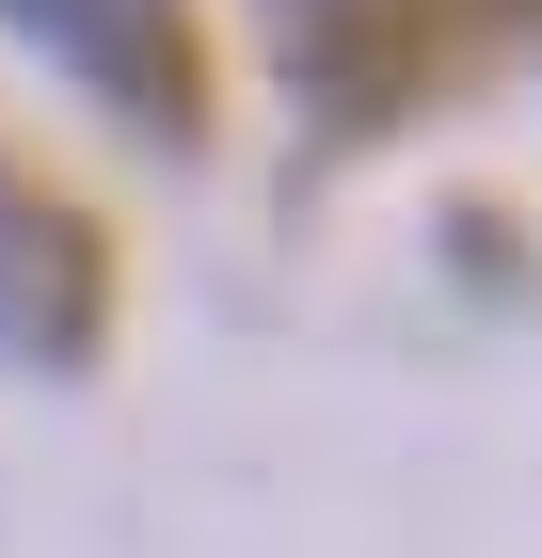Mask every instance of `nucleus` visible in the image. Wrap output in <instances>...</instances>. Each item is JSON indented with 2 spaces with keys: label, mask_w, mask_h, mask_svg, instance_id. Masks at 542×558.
I'll return each mask as SVG.
<instances>
[{
  "label": "nucleus",
  "mask_w": 542,
  "mask_h": 558,
  "mask_svg": "<svg viewBox=\"0 0 542 558\" xmlns=\"http://www.w3.org/2000/svg\"><path fill=\"white\" fill-rule=\"evenodd\" d=\"M0 16L128 129H192V0H0Z\"/></svg>",
  "instance_id": "obj_2"
},
{
  "label": "nucleus",
  "mask_w": 542,
  "mask_h": 558,
  "mask_svg": "<svg viewBox=\"0 0 542 558\" xmlns=\"http://www.w3.org/2000/svg\"><path fill=\"white\" fill-rule=\"evenodd\" d=\"M288 16H320V0H288Z\"/></svg>",
  "instance_id": "obj_3"
},
{
  "label": "nucleus",
  "mask_w": 542,
  "mask_h": 558,
  "mask_svg": "<svg viewBox=\"0 0 542 558\" xmlns=\"http://www.w3.org/2000/svg\"><path fill=\"white\" fill-rule=\"evenodd\" d=\"M96 319H112L96 223L64 208V192H33V175H0V367L64 384V367L96 351Z\"/></svg>",
  "instance_id": "obj_1"
}]
</instances>
